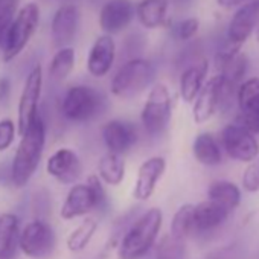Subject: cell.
<instances>
[{
	"mask_svg": "<svg viewBox=\"0 0 259 259\" xmlns=\"http://www.w3.org/2000/svg\"><path fill=\"white\" fill-rule=\"evenodd\" d=\"M46 144V123L38 114L29 128L20 136V144L16 150L11 163V183L16 188H25L35 174L43 157Z\"/></svg>",
	"mask_w": 259,
	"mask_h": 259,
	"instance_id": "cell-1",
	"label": "cell"
},
{
	"mask_svg": "<svg viewBox=\"0 0 259 259\" xmlns=\"http://www.w3.org/2000/svg\"><path fill=\"white\" fill-rule=\"evenodd\" d=\"M163 224L159 207L148 209L126 230L117 245V259H142L156 244Z\"/></svg>",
	"mask_w": 259,
	"mask_h": 259,
	"instance_id": "cell-2",
	"label": "cell"
},
{
	"mask_svg": "<svg viewBox=\"0 0 259 259\" xmlns=\"http://www.w3.org/2000/svg\"><path fill=\"white\" fill-rule=\"evenodd\" d=\"M156 67L150 60L132 58L114 73L110 90L119 99H133L154 84Z\"/></svg>",
	"mask_w": 259,
	"mask_h": 259,
	"instance_id": "cell-3",
	"label": "cell"
},
{
	"mask_svg": "<svg viewBox=\"0 0 259 259\" xmlns=\"http://www.w3.org/2000/svg\"><path fill=\"white\" fill-rule=\"evenodd\" d=\"M38 23H40V8L37 4L29 2L25 7L19 8L4 38L2 51H4L5 63L13 61L25 51V48L28 46L29 40L32 38L34 32L38 28Z\"/></svg>",
	"mask_w": 259,
	"mask_h": 259,
	"instance_id": "cell-4",
	"label": "cell"
},
{
	"mask_svg": "<svg viewBox=\"0 0 259 259\" xmlns=\"http://www.w3.org/2000/svg\"><path fill=\"white\" fill-rule=\"evenodd\" d=\"M172 116V99L169 89L157 82L151 87L150 95L144 104L141 113V122L145 132L151 136L162 135L171 122Z\"/></svg>",
	"mask_w": 259,
	"mask_h": 259,
	"instance_id": "cell-5",
	"label": "cell"
},
{
	"mask_svg": "<svg viewBox=\"0 0 259 259\" xmlns=\"http://www.w3.org/2000/svg\"><path fill=\"white\" fill-rule=\"evenodd\" d=\"M102 107V96L89 85L70 87L61 102V113L72 122H87Z\"/></svg>",
	"mask_w": 259,
	"mask_h": 259,
	"instance_id": "cell-6",
	"label": "cell"
},
{
	"mask_svg": "<svg viewBox=\"0 0 259 259\" xmlns=\"http://www.w3.org/2000/svg\"><path fill=\"white\" fill-rule=\"evenodd\" d=\"M43 90V67L34 66L28 73L17 107V133L22 136L29 125L35 120L38 113V102Z\"/></svg>",
	"mask_w": 259,
	"mask_h": 259,
	"instance_id": "cell-7",
	"label": "cell"
},
{
	"mask_svg": "<svg viewBox=\"0 0 259 259\" xmlns=\"http://www.w3.org/2000/svg\"><path fill=\"white\" fill-rule=\"evenodd\" d=\"M55 247L54 229L41 220L29 221L19 235V248L32 259H43Z\"/></svg>",
	"mask_w": 259,
	"mask_h": 259,
	"instance_id": "cell-8",
	"label": "cell"
},
{
	"mask_svg": "<svg viewBox=\"0 0 259 259\" xmlns=\"http://www.w3.org/2000/svg\"><path fill=\"white\" fill-rule=\"evenodd\" d=\"M221 144L227 156L238 162L251 163L259 156V144L254 135L235 122L223 128Z\"/></svg>",
	"mask_w": 259,
	"mask_h": 259,
	"instance_id": "cell-9",
	"label": "cell"
},
{
	"mask_svg": "<svg viewBox=\"0 0 259 259\" xmlns=\"http://www.w3.org/2000/svg\"><path fill=\"white\" fill-rule=\"evenodd\" d=\"M224 92H226V85L220 73L212 76L203 84L192 107V117L195 123H204L209 119H212V116L223 105Z\"/></svg>",
	"mask_w": 259,
	"mask_h": 259,
	"instance_id": "cell-10",
	"label": "cell"
},
{
	"mask_svg": "<svg viewBox=\"0 0 259 259\" xmlns=\"http://www.w3.org/2000/svg\"><path fill=\"white\" fill-rule=\"evenodd\" d=\"M102 139L108 153L122 156L138 144L136 126L122 119H111L102 126Z\"/></svg>",
	"mask_w": 259,
	"mask_h": 259,
	"instance_id": "cell-11",
	"label": "cell"
},
{
	"mask_svg": "<svg viewBox=\"0 0 259 259\" xmlns=\"http://www.w3.org/2000/svg\"><path fill=\"white\" fill-rule=\"evenodd\" d=\"M135 5L132 0H107L99 11V28L104 34H119L133 22Z\"/></svg>",
	"mask_w": 259,
	"mask_h": 259,
	"instance_id": "cell-12",
	"label": "cell"
},
{
	"mask_svg": "<svg viewBox=\"0 0 259 259\" xmlns=\"http://www.w3.org/2000/svg\"><path fill=\"white\" fill-rule=\"evenodd\" d=\"M259 20V0L244 4L232 17L227 28V45L241 49L242 43L251 35Z\"/></svg>",
	"mask_w": 259,
	"mask_h": 259,
	"instance_id": "cell-13",
	"label": "cell"
},
{
	"mask_svg": "<svg viewBox=\"0 0 259 259\" xmlns=\"http://www.w3.org/2000/svg\"><path fill=\"white\" fill-rule=\"evenodd\" d=\"M46 172L63 185H73L82 176V165L73 150L60 148L48 159Z\"/></svg>",
	"mask_w": 259,
	"mask_h": 259,
	"instance_id": "cell-14",
	"label": "cell"
},
{
	"mask_svg": "<svg viewBox=\"0 0 259 259\" xmlns=\"http://www.w3.org/2000/svg\"><path fill=\"white\" fill-rule=\"evenodd\" d=\"M104 204L95 194V191L85 185H73L67 192V197L61 206L60 215L63 220H75L78 217H84L90 213L96 207H102Z\"/></svg>",
	"mask_w": 259,
	"mask_h": 259,
	"instance_id": "cell-15",
	"label": "cell"
},
{
	"mask_svg": "<svg viewBox=\"0 0 259 259\" xmlns=\"http://www.w3.org/2000/svg\"><path fill=\"white\" fill-rule=\"evenodd\" d=\"M78 23H79V10L73 4H66L60 7L51 23V35L52 41L55 46L67 48L76 35L78 31Z\"/></svg>",
	"mask_w": 259,
	"mask_h": 259,
	"instance_id": "cell-16",
	"label": "cell"
},
{
	"mask_svg": "<svg viewBox=\"0 0 259 259\" xmlns=\"http://www.w3.org/2000/svg\"><path fill=\"white\" fill-rule=\"evenodd\" d=\"M166 171V160L160 156H153L142 162L138 169V179L133 189V197L138 201H147L156 191L159 180Z\"/></svg>",
	"mask_w": 259,
	"mask_h": 259,
	"instance_id": "cell-17",
	"label": "cell"
},
{
	"mask_svg": "<svg viewBox=\"0 0 259 259\" xmlns=\"http://www.w3.org/2000/svg\"><path fill=\"white\" fill-rule=\"evenodd\" d=\"M116 58V43L111 35L102 34L99 35L90 48L89 58H87V70L95 78L105 76Z\"/></svg>",
	"mask_w": 259,
	"mask_h": 259,
	"instance_id": "cell-18",
	"label": "cell"
},
{
	"mask_svg": "<svg viewBox=\"0 0 259 259\" xmlns=\"http://www.w3.org/2000/svg\"><path fill=\"white\" fill-rule=\"evenodd\" d=\"M229 210L221 204L206 200L198 204H194V230L207 232L226 221Z\"/></svg>",
	"mask_w": 259,
	"mask_h": 259,
	"instance_id": "cell-19",
	"label": "cell"
},
{
	"mask_svg": "<svg viewBox=\"0 0 259 259\" xmlns=\"http://www.w3.org/2000/svg\"><path fill=\"white\" fill-rule=\"evenodd\" d=\"M19 217L11 212H5L0 215V259L14 257L19 247Z\"/></svg>",
	"mask_w": 259,
	"mask_h": 259,
	"instance_id": "cell-20",
	"label": "cell"
},
{
	"mask_svg": "<svg viewBox=\"0 0 259 259\" xmlns=\"http://www.w3.org/2000/svg\"><path fill=\"white\" fill-rule=\"evenodd\" d=\"M209 70V64L206 60L188 67L180 76V96L185 102H194L197 95L200 93L206 75Z\"/></svg>",
	"mask_w": 259,
	"mask_h": 259,
	"instance_id": "cell-21",
	"label": "cell"
},
{
	"mask_svg": "<svg viewBox=\"0 0 259 259\" xmlns=\"http://www.w3.org/2000/svg\"><path fill=\"white\" fill-rule=\"evenodd\" d=\"M139 23L147 29L160 28L168 14V0H141L135 8Z\"/></svg>",
	"mask_w": 259,
	"mask_h": 259,
	"instance_id": "cell-22",
	"label": "cell"
},
{
	"mask_svg": "<svg viewBox=\"0 0 259 259\" xmlns=\"http://www.w3.org/2000/svg\"><path fill=\"white\" fill-rule=\"evenodd\" d=\"M192 153L195 160L204 166H215L223 160L221 148L210 133H200L195 138L192 144Z\"/></svg>",
	"mask_w": 259,
	"mask_h": 259,
	"instance_id": "cell-23",
	"label": "cell"
},
{
	"mask_svg": "<svg viewBox=\"0 0 259 259\" xmlns=\"http://www.w3.org/2000/svg\"><path fill=\"white\" fill-rule=\"evenodd\" d=\"M125 160L122 156L107 153L98 163V177L108 186H119L125 180Z\"/></svg>",
	"mask_w": 259,
	"mask_h": 259,
	"instance_id": "cell-24",
	"label": "cell"
},
{
	"mask_svg": "<svg viewBox=\"0 0 259 259\" xmlns=\"http://www.w3.org/2000/svg\"><path fill=\"white\" fill-rule=\"evenodd\" d=\"M207 197L209 200L221 204L226 207L229 212L236 209L241 203V191L239 188L229 182V180H215L210 183L207 189Z\"/></svg>",
	"mask_w": 259,
	"mask_h": 259,
	"instance_id": "cell-25",
	"label": "cell"
},
{
	"mask_svg": "<svg viewBox=\"0 0 259 259\" xmlns=\"http://www.w3.org/2000/svg\"><path fill=\"white\" fill-rule=\"evenodd\" d=\"M236 101L241 114L259 111V78L253 76L245 79L236 92Z\"/></svg>",
	"mask_w": 259,
	"mask_h": 259,
	"instance_id": "cell-26",
	"label": "cell"
},
{
	"mask_svg": "<svg viewBox=\"0 0 259 259\" xmlns=\"http://www.w3.org/2000/svg\"><path fill=\"white\" fill-rule=\"evenodd\" d=\"M98 230V221L95 218H85L81 221V224H78L67 236L66 239V245L70 251H82L84 248H87V245L90 244L92 238L95 236Z\"/></svg>",
	"mask_w": 259,
	"mask_h": 259,
	"instance_id": "cell-27",
	"label": "cell"
},
{
	"mask_svg": "<svg viewBox=\"0 0 259 259\" xmlns=\"http://www.w3.org/2000/svg\"><path fill=\"white\" fill-rule=\"evenodd\" d=\"M75 67V49L61 48L55 52L49 64V75L54 81H64Z\"/></svg>",
	"mask_w": 259,
	"mask_h": 259,
	"instance_id": "cell-28",
	"label": "cell"
},
{
	"mask_svg": "<svg viewBox=\"0 0 259 259\" xmlns=\"http://www.w3.org/2000/svg\"><path fill=\"white\" fill-rule=\"evenodd\" d=\"M194 232V204H183L174 213L171 221V238L185 242Z\"/></svg>",
	"mask_w": 259,
	"mask_h": 259,
	"instance_id": "cell-29",
	"label": "cell"
},
{
	"mask_svg": "<svg viewBox=\"0 0 259 259\" xmlns=\"http://www.w3.org/2000/svg\"><path fill=\"white\" fill-rule=\"evenodd\" d=\"M19 4L20 0H0V48L4 45V38L10 25L19 11Z\"/></svg>",
	"mask_w": 259,
	"mask_h": 259,
	"instance_id": "cell-30",
	"label": "cell"
},
{
	"mask_svg": "<svg viewBox=\"0 0 259 259\" xmlns=\"http://www.w3.org/2000/svg\"><path fill=\"white\" fill-rule=\"evenodd\" d=\"M185 257H186V251H185V244L182 241L166 236L159 244L156 259H185Z\"/></svg>",
	"mask_w": 259,
	"mask_h": 259,
	"instance_id": "cell-31",
	"label": "cell"
},
{
	"mask_svg": "<svg viewBox=\"0 0 259 259\" xmlns=\"http://www.w3.org/2000/svg\"><path fill=\"white\" fill-rule=\"evenodd\" d=\"M200 28V20L197 17H189L185 19L172 26V34L177 40H191Z\"/></svg>",
	"mask_w": 259,
	"mask_h": 259,
	"instance_id": "cell-32",
	"label": "cell"
},
{
	"mask_svg": "<svg viewBox=\"0 0 259 259\" xmlns=\"http://www.w3.org/2000/svg\"><path fill=\"white\" fill-rule=\"evenodd\" d=\"M17 135V123L13 119L0 120V153L7 151L16 139Z\"/></svg>",
	"mask_w": 259,
	"mask_h": 259,
	"instance_id": "cell-33",
	"label": "cell"
},
{
	"mask_svg": "<svg viewBox=\"0 0 259 259\" xmlns=\"http://www.w3.org/2000/svg\"><path fill=\"white\" fill-rule=\"evenodd\" d=\"M242 186L247 192H257L259 191V166L256 162L248 163L242 176Z\"/></svg>",
	"mask_w": 259,
	"mask_h": 259,
	"instance_id": "cell-34",
	"label": "cell"
},
{
	"mask_svg": "<svg viewBox=\"0 0 259 259\" xmlns=\"http://www.w3.org/2000/svg\"><path fill=\"white\" fill-rule=\"evenodd\" d=\"M235 123L244 126L251 135H256V133H259V111L257 113H248V114L239 113Z\"/></svg>",
	"mask_w": 259,
	"mask_h": 259,
	"instance_id": "cell-35",
	"label": "cell"
},
{
	"mask_svg": "<svg viewBox=\"0 0 259 259\" xmlns=\"http://www.w3.org/2000/svg\"><path fill=\"white\" fill-rule=\"evenodd\" d=\"M10 93H11V81L7 76L0 78V102L7 101Z\"/></svg>",
	"mask_w": 259,
	"mask_h": 259,
	"instance_id": "cell-36",
	"label": "cell"
},
{
	"mask_svg": "<svg viewBox=\"0 0 259 259\" xmlns=\"http://www.w3.org/2000/svg\"><path fill=\"white\" fill-rule=\"evenodd\" d=\"M247 2H250V0H217V4H218L221 8H226V10L233 8V7L244 5V4H247Z\"/></svg>",
	"mask_w": 259,
	"mask_h": 259,
	"instance_id": "cell-37",
	"label": "cell"
},
{
	"mask_svg": "<svg viewBox=\"0 0 259 259\" xmlns=\"http://www.w3.org/2000/svg\"><path fill=\"white\" fill-rule=\"evenodd\" d=\"M256 40L259 41V26H257V29H256Z\"/></svg>",
	"mask_w": 259,
	"mask_h": 259,
	"instance_id": "cell-38",
	"label": "cell"
},
{
	"mask_svg": "<svg viewBox=\"0 0 259 259\" xmlns=\"http://www.w3.org/2000/svg\"><path fill=\"white\" fill-rule=\"evenodd\" d=\"M256 163H257V166H259V159H257V162H256Z\"/></svg>",
	"mask_w": 259,
	"mask_h": 259,
	"instance_id": "cell-39",
	"label": "cell"
},
{
	"mask_svg": "<svg viewBox=\"0 0 259 259\" xmlns=\"http://www.w3.org/2000/svg\"><path fill=\"white\" fill-rule=\"evenodd\" d=\"M180 2H183V0H180Z\"/></svg>",
	"mask_w": 259,
	"mask_h": 259,
	"instance_id": "cell-40",
	"label": "cell"
}]
</instances>
